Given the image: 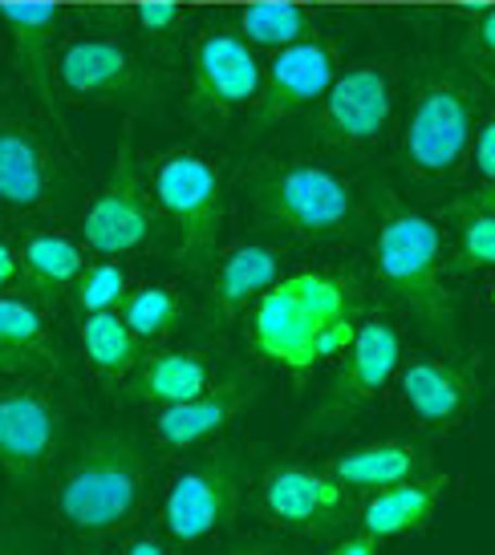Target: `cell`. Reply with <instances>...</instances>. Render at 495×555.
Masks as SVG:
<instances>
[{
    "mask_svg": "<svg viewBox=\"0 0 495 555\" xmlns=\"http://www.w3.org/2000/svg\"><path fill=\"white\" fill-rule=\"evenodd\" d=\"M248 349L261 365L305 377L350 349L366 321L361 284L345 272H289L244 312Z\"/></svg>",
    "mask_w": 495,
    "mask_h": 555,
    "instance_id": "1",
    "label": "cell"
},
{
    "mask_svg": "<svg viewBox=\"0 0 495 555\" xmlns=\"http://www.w3.org/2000/svg\"><path fill=\"white\" fill-rule=\"evenodd\" d=\"M370 260L390 300L427 337L455 353L459 349V309H455V288H450L443 228L431 216H422L390 195L373 223Z\"/></svg>",
    "mask_w": 495,
    "mask_h": 555,
    "instance_id": "2",
    "label": "cell"
},
{
    "mask_svg": "<svg viewBox=\"0 0 495 555\" xmlns=\"http://www.w3.org/2000/svg\"><path fill=\"white\" fill-rule=\"evenodd\" d=\"M151 463L130 430H90L53 482V515L78 540H106L135 524L147 507Z\"/></svg>",
    "mask_w": 495,
    "mask_h": 555,
    "instance_id": "3",
    "label": "cell"
},
{
    "mask_svg": "<svg viewBox=\"0 0 495 555\" xmlns=\"http://www.w3.org/2000/svg\"><path fill=\"white\" fill-rule=\"evenodd\" d=\"M252 216L268 232H284L301 244H338L366 219L361 186L321 158H272L248 179Z\"/></svg>",
    "mask_w": 495,
    "mask_h": 555,
    "instance_id": "4",
    "label": "cell"
},
{
    "mask_svg": "<svg viewBox=\"0 0 495 555\" xmlns=\"http://www.w3.org/2000/svg\"><path fill=\"white\" fill-rule=\"evenodd\" d=\"M483 118L480 81L464 69L422 74L403 118V163L415 179L443 183L471 163V142Z\"/></svg>",
    "mask_w": 495,
    "mask_h": 555,
    "instance_id": "5",
    "label": "cell"
},
{
    "mask_svg": "<svg viewBox=\"0 0 495 555\" xmlns=\"http://www.w3.org/2000/svg\"><path fill=\"white\" fill-rule=\"evenodd\" d=\"M151 195L179 228V263L191 272L212 263L224 228V183L216 163L187 146L167 151L151 170Z\"/></svg>",
    "mask_w": 495,
    "mask_h": 555,
    "instance_id": "6",
    "label": "cell"
},
{
    "mask_svg": "<svg viewBox=\"0 0 495 555\" xmlns=\"http://www.w3.org/2000/svg\"><path fill=\"white\" fill-rule=\"evenodd\" d=\"M244 454L224 442L200 463L183 466L163 494V527L175 543H207L228 531L244 507Z\"/></svg>",
    "mask_w": 495,
    "mask_h": 555,
    "instance_id": "7",
    "label": "cell"
},
{
    "mask_svg": "<svg viewBox=\"0 0 495 555\" xmlns=\"http://www.w3.org/2000/svg\"><path fill=\"white\" fill-rule=\"evenodd\" d=\"M403 370V333L386 317H366L357 324V337L341 353V365L329 382L321 405L313 410L309 426L301 438H317L345 426L354 414H361L370 401L382 398V389Z\"/></svg>",
    "mask_w": 495,
    "mask_h": 555,
    "instance_id": "8",
    "label": "cell"
},
{
    "mask_svg": "<svg viewBox=\"0 0 495 555\" xmlns=\"http://www.w3.org/2000/svg\"><path fill=\"white\" fill-rule=\"evenodd\" d=\"M155 232H158V203L139 167L130 130H126L123 146L114 155V167H110V179L93 195L86 216H81V240H86L90 251L114 260V256H130V251L147 247Z\"/></svg>",
    "mask_w": 495,
    "mask_h": 555,
    "instance_id": "9",
    "label": "cell"
},
{
    "mask_svg": "<svg viewBox=\"0 0 495 555\" xmlns=\"http://www.w3.org/2000/svg\"><path fill=\"white\" fill-rule=\"evenodd\" d=\"M398 102V78L386 62H357L317 102V139L338 151H361L386 134Z\"/></svg>",
    "mask_w": 495,
    "mask_h": 555,
    "instance_id": "10",
    "label": "cell"
},
{
    "mask_svg": "<svg viewBox=\"0 0 495 555\" xmlns=\"http://www.w3.org/2000/svg\"><path fill=\"white\" fill-rule=\"evenodd\" d=\"M65 414L53 393L37 386L0 389V470L16 487H37L62 450Z\"/></svg>",
    "mask_w": 495,
    "mask_h": 555,
    "instance_id": "11",
    "label": "cell"
},
{
    "mask_svg": "<svg viewBox=\"0 0 495 555\" xmlns=\"http://www.w3.org/2000/svg\"><path fill=\"white\" fill-rule=\"evenodd\" d=\"M264 86V65L240 29L212 25L191 46V102L207 118H228L256 102Z\"/></svg>",
    "mask_w": 495,
    "mask_h": 555,
    "instance_id": "12",
    "label": "cell"
},
{
    "mask_svg": "<svg viewBox=\"0 0 495 555\" xmlns=\"http://www.w3.org/2000/svg\"><path fill=\"white\" fill-rule=\"evenodd\" d=\"M350 494L329 470L309 466H272L261 478V511L268 524L293 535H326L338 531L350 515Z\"/></svg>",
    "mask_w": 495,
    "mask_h": 555,
    "instance_id": "13",
    "label": "cell"
},
{
    "mask_svg": "<svg viewBox=\"0 0 495 555\" xmlns=\"http://www.w3.org/2000/svg\"><path fill=\"white\" fill-rule=\"evenodd\" d=\"M338 78V49L326 37H309L272 53L264 69V86L252 102V134H264L268 126L284 122L305 106L321 102V93Z\"/></svg>",
    "mask_w": 495,
    "mask_h": 555,
    "instance_id": "14",
    "label": "cell"
},
{
    "mask_svg": "<svg viewBox=\"0 0 495 555\" xmlns=\"http://www.w3.org/2000/svg\"><path fill=\"white\" fill-rule=\"evenodd\" d=\"M398 393L422 430L450 434L464 422L475 401L480 386L455 357H415L398 370Z\"/></svg>",
    "mask_w": 495,
    "mask_h": 555,
    "instance_id": "15",
    "label": "cell"
},
{
    "mask_svg": "<svg viewBox=\"0 0 495 555\" xmlns=\"http://www.w3.org/2000/svg\"><path fill=\"white\" fill-rule=\"evenodd\" d=\"M256 382L248 377H224L212 389H203L200 398L179 401V405H163L155 417H151V430H155L158 447L167 450H195L203 447L207 438H216L232 426L236 417L244 414L248 405L256 401Z\"/></svg>",
    "mask_w": 495,
    "mask_h": 555,
    "instance_id": "16",
    "label": "cell"
},
{
    "mask_svg": "<svg viewBox=\"0 0 495 555\" xmlns=\"http://www.w3.org/2000/svg\"><path fill=\"white\" fill-rule=\"evenodd\" d=\"M139 78V57L118 37H69L58 53V81L74 98H126Z\"/></svg>",
    "mask_w": 495,
    "mask_h": 555,
    "instance_id": "17",
    "label": "cell"
},
{
    "mask_svg": "<svg viewBox=\"0 0 495 555\" xmlns=\"http://www.w3.org/2000/svg\"><path fill=\"white\" fill-rule=\"evenodd\" d=\"M0 21L9 25V37H13L21 78L29 81L33 93L41 98V106L53 114L58 130L69 134L62 106L53 98V69H58V62H53V29L62 21V9L49 4V0H9V4H0Z\"/></svg>",
    "mask_w": 495,
    "mask_h": 555,
    "instance_id": "18",
    "label": "cell"
},
{
    "mask_svg": "<svg viewBox=\"0 0 495 555\" xmlns=\"http://www.w3.org/2000/svg\"><path fill=\"white\" fill-rule=\"evenodd\" d=\"M53 163L46 142L16 118H0V207L13 216H37L53 203Z\"/></svg>",
    "mask_w": 495,
    "mask_h": 555,
    "instance_id": "19",
    "label": "cell"
},
{
    "mask_svg": "<svg viewBox=\"0 0 495 555\" xmlns=\"http://www.w3.org/2000/svg\"><path fill=\"white\" fill-rule=\"evenodd\" d=\"M447 499V478L443 475H415L406 482H394L386 491H373L361 511H357V527L370 531L373 540H403L427 531L434 519L439 503Z\"/></svg>",
    "mask_w": 495,
    "mask_h": 555,
    "instance_id": "20",
    "label": "cell"
},
{
    "mask_svg": "<svg viewBox=\"0 0 495 555\" xmlns=\"http://www.w3.org/2000/svg\"><path fill=\"white\" fill-rule=\"evenodd\" d=\"M284 276V256L268 244H240L232 247L219 268L207 280V309L219 321L244 317L277 280Z\"/></svg>",
    "mask_w": 495,
    "mask_h": 555,
    "instance_id": "21",
    "label": "cell"
},
{
    "mask_svg": "<svg viewBox=\"0 0 495 555\" xmlns=\"http://www.w3.org/2000/svg\"><path fill=\"white\" fill-rule=\"evenodd\" d=\"M216 386L212 353L203 349H167V353L142 357L139 370L123 382V398L139 405H179L200 398L203 389Z\"/></svg>",
    "mask_w": 495,
    "mask_h": 555,
    "instance_id": "22",
    "label": "cell"
},
{
    "mask_svg": "<svg viewBox=\"0 0 495 555\" xmlns=\"http://www.w3.org/2000/svg\"><path fill=\"white\" fill-rule=\"evenodd\" d=\"M326 470L338 478L345 491L373 494L386 491L394 482H406L427 470V450L410 442V438H382V442H361L333 454Z\"/></svg>",
    "mask_w": 495,
    "mask_h": 555,
    "instance_id": "23",
    "label": "cell"
},
{
    "mask_svg": "<svg viewBox=\"0 0 495 555\" xmlns=\"http://www.w3.org/2000/svg\"><path fill=\"white\" fill-rule=\"evenodd\" d=\"M81 353L90 361V370L106 386H123L142 361V340L126 328L123 312H90L81 317Z\"/></svg>",
    "mask_w": 495,
    "mask_h": 555,
    "instance_id": "24",
    "label": "cell"
},
{
    "mask_svg": "<svg viewBox=\"0 0 495 555\" xmlns=\"http://www.w3.org/2000/svg\"><path fill=\"white\" fill-rule=\"evenodd\" d=\"M81 268H86V251L69 235L33 232L21 240V272L46 300H58V293L74 288Z\"/></svg>",
    "mask_w": 495,
    "mask_h": 555,
    "instance_id": "25",
    "label": "cell"
},
{
    "mask_svg": "<svg viewBox=\"0 0 495 555\" xmlns=\"http://www.w3.org/2000/svg\"><path fill=\"white\" fill-rule=\"evenodd\" d=\"M0 349L25 357L37 370H58V345L46 309L29 296L0 293Z\"/></svg>",
    "mask_w": 495,
    "mask_h": 555,
    "instance_id": "26",
    "label": "cell"
},
{
    "mask_svg": "<svg viewBox=\"0 0 495 555\" xmlns=\"http://www.w3.org/2000/svg\"><path fill=\"white\" fill-rule=\"evenodd\" d=\"M240 33H244L248 46H264V49H284L296 46V41H309L317 37V25L313 16L301 9V4H289V0H261V4H248L240 13Z\"/></svg>",
    "mask_w": 495,
    "mask_h": 555,
    "instance_id": "27",
    "label": "cell"
},
{
    "mask_svg": "<svg viewBox=\"0 0 495 555\" xmlns=\"http://www.w3.org/2000/svg\"><path fill=\"white\" fill-rule=\"evenodd\" d=\"M118 312H123L126 328H130L142 345H155V340H163L170 328L179 324L183 305H179V296H175L170 284H142L135 293H126Z\"/></svg>",
    "mask_w": 495,
    "mask_h": 555,
    "instance_id": "28",
    "label": "cell"
},
{
    "mask_svg": "<svg viewBox=\"0 0 495 555\" xmlns=\"http://www.w3.org/2000/svg\"><path fill=\"white\" fill-rule=\"evenodd\" d=\"M455 219V235H459V268H475V272H495V216L471 203H455L450 207Z\"/></svg>",
    "mask_w": 495,
    "mask_h": 555,
    "instance_id": "29",
    "label": "cell"
},
{
    "mask_svg": "<svg viewBox=\"0 0 495 555\" xmlns=\"http://www.w3.org/2000/svg\"><path fill=\"white\" fill-rule=\"evenodd\" d=\"M69 293H74V305H78L81 317L123 309L126 293H130V284H126V268L123 263H114V260L86 263L78 284H74Z\"/></svg>",
    "mask_w": 495,
    "mask_h": 555,
    "instance_id": "30",
    "label": "cell"
},
{
    "mask_svg": "<svg viewBox=\"0 0 495 555\" xmlns=\"http://www.w3.org/2000/svg\"><path fill=\"white\" fill-rule=\"evenodd\" d=\"M471 167L483 183H495V106L480 118V130L471 142Z\"/></svg>",
    "mask_w": 495,
    "mask_h": 555,
    "instance_id": "31",
    "label": "cell"
},
{
    "mask_svg": "<svg viewBox=\"0 0 495 555\" xmlns=\"http://www.w3.org/2000/svg\"><path fill=\"white\" fill-rule=\"evenodd\" d=\"M139 25H142V33L163 37V33H170L175 25H179V4H175V0H142Z\"/></svg>",
    "mask_w": 495,
    "mask_h": 555,
    "instance_id": "32",
    "label": "cell"
},
{
    "mask_svg": "<svg viewBox=\"0 0 495 555\" xmlns=\"http://www.w3.org/2000/svg\"><path fill=\"white\" fill-rule=\"evenodd\" d=\"M467 37H471V46H475V53H480V57L495 62V9H487L483 16H475Z\"/></svg>",
    "mask_w": 495,
    "mask_h": 555,
    "instance_id": "33",
    "label": "cell"
},
{
    "mask_svg": "<svg viewBox=\"0 0 495 555\" xmlns=\"http://www.w3.org/2000/svg\"><path fill=\"white\" fill-rule=\"evenodd\" d=\"M378 552H382V540H373L370 531L357 527L354 535H341L326 555H378Z\"/></svg>",
    "mask_w": 495,
    "mask_h": 555,
    "instance_id": "34",
    "label": "cell"
},
{
    "mask_svg": "<svg viewBox=\"0 0 495 555\" xmlns=\"http://www.w3.org/2000/svg\"><path fill=\"white\" fill-rule=\"evenodd\" d=\"M21 276V247H13L9 240H0V293Z\"/></svg>",
    "mask_w": 495,
    "mask_h": 555,
    "instance_id": "35",
    "label": "cell"
},
{
    "mask_svg": "<svg viewBox=\"0 0 495 555\" xmlns=\"http://www.w3.org/2000/svg\"><path fill=\"white\" fill-rule=\"evenodd\" d=\"M216 555H293L284 543H236V547H224Z\"/></svg>",
    "mask_w": 495,
    "mask_h": 555,
    "instance_id": "36",
    "label": "cell"
},
{
    "mask_svg": "<svg viewBox=\"0 0 495 555\" xmlns=\"http://www.w3.org/2000/svg\"><path fill=\"white\" fill-rule=\"evenodd\" d=\"M123 555H170V552L158 535H135V540L123 547Z\"/></svg>",
    "mask_w": 495,
    "mask_h": 555,
    "instance_id": "37",
    "label": "cell"
},
{
    "mask_svg": "<svg viewBox=\"0 0 495 555\" xmlns=\"http://www.w3.org/2000/svg\"><path fill=\"white\" fill-rule=\"evenodd\" d=\"M9 373H37V365L25 361V357L9 353V349H0V377H9Z\"/></svg>",
    "mask_w": 495,
    "mask_h": 555,
    "instance_id": "38",
    "label": "cell"
},
{
    "mask_svg": "<svg viewBox=\"0 0 495 555\" xmlns=\"http://www.w3.org/2000/svg\"><path fill=\"white\" fill-rule=\"evenodd\" d=\"M464 203H471V207H483V211H492V216H495V183L475 186L471 195H464Z\"/></svg>",
    "mask_w": 495,
    "mask_h": 555,
    "instance_id": "39",
    "label": "cell"
},
{
    "mask_svg": "<svg viewBox=\"0 0 495 555\" xmlns=\"http://www.w3.org/2000/svg\"><path fill=\"white\" fill-rule=\"evenodd\" d=\"M16 552H21V547H16L9 535H0V555H16Z\"/></svg>",
    "mask_w": 495,
    "mask_h": 555,
    "instance_id": "40",
    "label": "cell"
},
{
    "mask_svg": "<svg viewBox=\"0 0 495 555\" xmlns=\"http://www.w3.org/2000/svg\"><path fill=\"white\" fill-rule=\"evenodd\" d=\"M69 555H98V552H69Z\"/></svg>",
    "mask_w": 495,
    "mask_h": 555,
    "instance_id": "41",
    "label": "cell"
}]
</instances>
